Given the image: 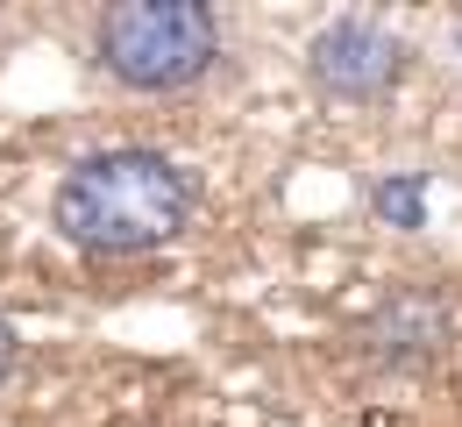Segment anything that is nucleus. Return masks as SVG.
Listing matches in <instances>:
<instances>
[{"label": "nucleus", "mask_w": 462, "mask_h": 427, "mask_svg": "<svg viewBox=\"0 0 462 427\" xmlns=\"http://www.w3.org/2000/svg\"><path fill=\"white\" fill-rule=\"evenodd\" d=\"M405 64H412V51H405L384 22H363V14L328 22V29L306 43L313 86L335 93V100H356V107H363V100H384V93L405 79Z\"/></svg>", "instance_id": "3"}, {"label": "nucleus", "mask_w": 462, "mask_h": 427, "mask_svg": "<svg viewBox=\"0 0 462 427\" xmlns=\"http://www.w3.org/2000/svg\"><path fill=\"white\" fill-rule=\"evenodd\" d=\"M51 214H58V236L79 243L86 256H143V249H164L192 221V179L164 150L121 143L64 172Z\"/></svg>", "instance_id": "1"}, {"label": "nucleus", "mask_w": 462, "mask_h": 427, "mask_svg": "<svg viewBox=\"0 0 462 427\" xmlns=\"http://www.w3.org/2000/svg\"><path fill=\"white\" fill-rule=\"evenodd\" d=\"M456 342V313L441 292H392L363 328H356V357L384 377H412V370H434L441 349Z\"/></svg>", "instance_id": "4"}, {"label": "nucleus", "mask_w": 462, "mask_h": 427, "mask_svg": "<svg viewBox=\"0 0 462 427\" xmlns=\"http://www.w3.org/2000/svg\"><path fill=\"white\" fill-rule=\"evenodd\" d=\"M14 357H22V342H14V320H7V313H0V377H7V370H14Z\"/></svg>", "instance_id": "5"}, {"label": "nucleus", "mask_w": 462, "mask_h": 427, "mask_svg": "<svg viewBox=\"0 0 462 427\" xmlns=\"http://www.w3.org/2000/svg\"><path fill=\"white\" fill-rule=\"evenodd\" d=\"M221 58V22L199 0H121L93 22V64L128 93H185Z\"/></svg>", "instance_id": "2"}]
</instances>
